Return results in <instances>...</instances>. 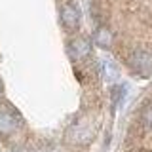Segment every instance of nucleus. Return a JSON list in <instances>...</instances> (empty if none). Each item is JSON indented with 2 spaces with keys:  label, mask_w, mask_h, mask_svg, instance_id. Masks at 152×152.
Instances as JSON below:
<instances>
[{
  "label": "nucleus",
  "mask_w": 152,
  "mask_h": 152,
  "mask_svg": "<svg viewBox=\"0 0 152 152\" xmlns=\"http://www.w3.org/2000/svg\"><path fill=\"white\" fill-rule=\"evenodd\" d=\"M21 127V116L12 104H2L0 107V135H12Z\"/></svg>",
  "instance_id": "obj_1"
},
{
  "label": "nucleus",
  "mask_w": 152,
  "mask_h": 152,
  "mask_svg": "<svg viewBox=\"0 0 152 152\" xmlns=\"http://www.w3.org/2000/svg\"><path fill=\"white\" fill-rule=\"evenodd\" d=\"M93 137V124L88 118H80L76 124L70 126L69 133H66V139L70 142H76V145H86L89 142Z\"/></svg>",
  "instance_id": "obj_2"
},
{
  "label": "nucleus",
  "mask_w": 152,
  "mask_h": 152,
  "mask_svg": "<svg viewBox=\"0 0 152 152\" xmlns=\"http://www.w3.org/2000/svg\"><path fill=\"white\" fill-rule=\"evenodd\" d=\"M127 63L137 74L141 76H152V53L145 50H135L129 55Z\"/></svg>",
  "instance_id": "obj_3"
},
{
  "label": "nucleus",
  "mask_w": 152,
  "mask_h": 152,
  "mask_svg": "<svg viewBox=\"0 0 152 152\" xmlns=\"http://www.w3.org/2000/svg\"><path fill=\"white\" fill-rule=\"evenodd\" d=\"M61 23L66 31H76L80 25V10L72 2H66L61 8Z\"/></svg>",
  "instance_id": "obj_4"
},
{
  "label": "nucleus",
  "mask_w": 152,
  "mask_h": 152,
  "mask_svg": "<svg viewBox=\"0 0 152 152\" xmlns=\"http://www.w3.org/2000/svg\"><path fill=\"white\" fill-rule=\"evenodd\" d=\"M89 50H91V44L88 38L76 36L69 42V53L72 59H84L86 55H89Z\"/></svg>",
  "instance_id": "obj_5"
},
{
  "label": "nucleus",
  "mask_w": 152,
  "mask_h": 152,
  "mask_svg": "<svg viewBox=\"0 0 152 152\" xmlns=\"http://www.w3.org/2000/svg\"><path fill=\"white\" fill-rule=\"evenodd\" d=\"M93 40H95V44L101 46V48H110V44H112V32H110V28L99 27L97 31H95V34H93Z\"/></svg>",
  "instance_id": "obj_6"
},
{
  "label": "nucleus",
  "mask_w": 152,
  "mask_h": 152,
  "mask_svg": "<svg viewBox=\"0 0 152 152\" xmlns=\"http://www.w3.org/2000/svg\"><path fill=\"white\" fill-rule=\"evenodd\" d=\"M141 120H142V124H145L146 127H150V129H152V103H148L145 108H142Z\"/></svg>",
  "instance_id": "obj_7"
},
{
  "label": "nucleus",
  "mask_w": 152,
  "mask_h": 152,
  "mask_svg": "<svg viewBox=\"0 0 152 152\" xmlns=\"http://www.w3.org/2000/svg\"><path fill=\"white\" fill-rule=\"evenodd\" d=\"M0 95H2V84H0Z\"/></svg>",
  "instance_id": "obj_8"
}]
</instances>
